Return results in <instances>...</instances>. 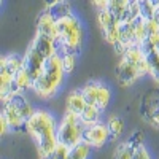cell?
Masks as SVG:
<instances>
[{
	"mask_svg": "<svg viewBox=\"0 0 159 159\" xmlns=\"http://www.w3.org/2000/svg\"><path fill=\"white\" fill-rule=\"evenodd\" d=\"M24 130L34 140L38 157L49 154L59 143L57 142V121L45 108H35Z\"/></svg>",
	"mask_w": 159,
	"mask_h": 159,
	"instance_id": "6da1fadb",
	"label": "cell"
},
{
	"mask_svg": "<svg viewBox=\"0 0 159 159\" xmlns=\"http://www.w3.org/2000/svg\"><path fill=\"white\" fill-rule=\"evenodd\" d=\"M148 75V57L142 46L127 48L116 64L115 76L119 86L129 88Z\"/></svg>",
	"mask_w": 159,
	"mask_h": 159,
	"instance_id": "7a4b0ae2",
	"label": "cell"
},
{
	"mask_svg": "<svg viewBox=\"0 0 159 159\" xmlns=\"http://www.w3.org/2000/svg\"><path fill=\"white\" fill-rule=\"evenodd\" d=\"M65 75L67 73L64 70L61 54L56 52L54 56H51L45 62L38 76L34 80L32 92L38 99H45V100L52 99L62 88V84L65 81Z\"/></svg>",
	"mask_w": 159,
	"mask_h": 159,
	"instance_id": "3957f363",
	"label": "cell"
},
{
	"mask_svg": "<svg viewBox=\"0 0 159 159\" xmlns=\"http://www.w3.org/2000/svg\"><path fill=\"white\" fill-rule=\"evenodd\" d=\"M84 40V29L76 15H67L56 21V48L59 54L78 52Z\"/></svg>",
	"mask_w": 159,
	"mask_h": 159,
	"instance_id": "277c9868",
	"label": "cell"
},
{
	"mask_svg": "<svg viewBox=\"0 0 159 159\" xmlns=\"http://www.w3.org/2000/svg\"><path fill=\"white\" fill-rule=\"evenodd\" d=\"M34 111L35 108L32 107L29 99L25 97V94L19 92L3 103L2 116L8 121L11 132H18L21 129H25V124H27L29 118L34 115Z\"/></svg>",
	"mask_w": 159,
	"mask_h": 159,
	"instance_id": "5b68a950",
	"label": "cell"
},
{
	"mask_svg": "<svg viewBox=\"0 0 159 159\" xmlns=\"http://www.w3.org/2000/svg\"><path fill=\"white\" fill-rule=\"evenodd\" d=\"M22 67V56L7 54L0 59V99L2 103L10 100L15 94V78Z\"/></svg>",
	"mask_w": 159,
	"mask_h": 159,
	"instance_id": "8992f818",
	"label": "cell"
},
{
	"mask_svg": "<svg viewBox=\"0 0 159 159\" xmlns=\"http://www.w3.org/2000/svg\"><path fill=\"white\" fill-rule=\"evenodd\" d=\"M83 130L84 124L80 116L65 111L57 123V142L69 148H73L83 142Z\"/></svg>",
	"mask_w": 159,
	"mask_h": 159,
	"instance_id": "52a82bcc",
	"label": "cell"
},
{
	"mask_svg": "<svg viewBox=\"0 0 159 159\" xmlns=\"http://www.w3.org/2000/svg\"><path fill=\"white\" fill-rule=\"evenodd\" d=\"M139 113L150 127L159 130V88H151L142 96Z\"/></svg>",
	"mask_w": 159,
	"mask_h": 159,
	"instance_id": "ba28073f",
	"label": "cell"
},
{
	"mask_svg": "<svg viewBox=\"0 0 159 159\" xmlns=\"http://www.w3.org/2000/svg\"><path fill=\"white\" fill-rule=\"evenodd\" d=\"M97 25L102 32L103 40L108 45L115 46L119 42V30H121V21H119L110 8L97 11Z\"/></svg>",
	"mask_w": 159,
	"mask_h": 159,
	"instance_id": "9c48e42d",
	"label": "cell"
},
{
	"mask_svg": "<svg viewBox=\"0 0 159 159\" xmlns=\"http://www.w3.org/2000/svg\"><path fill=\"white\" fill-rule=\"evenodd\" d=\"M80 91L83 92V96L88 100V103L96 105V107L100 108L102 111H105V108L110 105L111 91L107 84H103L100 81H88L84 86L80 88Z\"/></svg>",
	"mask_w": 159,
	"mask_h": 159,
	"instance_id": "30bf717a",
	"label": "cell"
},
{
	"mask_svg": "<svg viewBox=\"0 0 159 159\" xmlns=\"http://www.w3.org/2000/svg\"><path fill=\"white\" fill-rule=\"evenodd\" d=\"M110 140V130L107 123L99 121L94 124H84L83 130V142H86L91 148H102Z\"/></svg>",
	"mask_w": 159,
	"mask_h": 159,
	"instance_id": "8fae6325",
	"label": "cell"
},
{
	"mask_svg": "<svg viewBox=\"0 0 159 159\" xmlns=\"http://www.w3.org/2000/svg\"><path fill=\"white\" fill-rule=\"evenodd\" d=\"M46 61H48L46 57H43L32 45H29V48L25 49V52L22 54V67H24L25 72H27L35 80Z\"/></svg>",
	"mask_w": 159,
	"mask_h": 159,
	"instance_id": "7c38bea8",
	"label": "cell"
},
{
	"mask_svg": "<svg viewBox=\"0 0 159 159\" xmlns=\"http://www.w3.org/2000/svg\"><path fill=\"white\" fill-rule=\"evenodd\" d=\"M86 105H88V100L84 99L83 92L80 89H73L67 94V99H65V111L73 113L76 116H81Z\"/></svg>",
	"mask_w": 159,
	"mask_h": 159,
	"instance_id": "4fadbf2b",
	"label": "cell"
},
{
	"mask_svg": "<svg viewBox=\"0 0 159 159\" xmlns=\"http://www.w3.org/2000/svg\"><path fill=\"white\" fill-rule=\"evenodd\" d=\"M37 32L43 34V35H49L56 40V19L52 18V15L48 10H43L38 15L37 19Z\"/></svg>",
	"mask_w": 159,
	"mask_h": 159,
	"instance_id": "5bb4252c",
	"label": "cell"
},
{
	"mask_svg": "<svg viewBox=\"0 0 159 159\" xmlns=\"http://www.w3.org/2000/svg\"><path fill=\"white\" fill-rule=\"evenodd\" d=\"M107 126H108V130H110V139L111 140H118L121 137V134L124 132V121L121 116L118 115H110L107 121Z\"/></svg>",
	"mask_w": 159,
	"mask_h": 159,
	"instance_id": "9a60e30c",
	"label": "cell"
},
{
	"mask_svg": "<svg viewBox=\"0 0 159 159\" xmlns=\"http://www.w3.org/2000/svg\"><path fill=\"white\" fill-rule=\"evenodd\" d=\"M137 148L139 147H134V145H130L127 140H124L115 148L111 159H134Z\"/></svg>",
	"mask_w": 159,
	"mask_h": 159,
	"instance_id": "2e32d148",
	"label": "cell"
},
{
	"mask_svg": "<svg viewBox=\"0 0 159 159\" xmlns=\"http://www.w3.org/2000/svg\"><path fill=\"white\" fill-rule=\"evenodd\" d=\"M102 110L97 108L96 105H91L88 103L84 111L81 113V116H80V119L83 121V124H94V123H99L102 121Z\"/></svg>",
	"mask_w": 159,
	"mask_h": 159,
	"instance_id": "e0dca14e",
	"label": "cell"
},
{
	"mask_svg": "<svg viewBox=\"0 0 159 159\" xmlns=\"http://www.w3.org/2000/svg\"><path fill=\"white\" fill-rule=\"evenodd\" d=\"M147 57H148V76L156 84H159V51L157 49L150 51Z\"/></svg>",
	"mask_w": 159,
	"mask_h": 159,
	"instance_id": "ac0fdd59",
	"label": "cell"
},
{
	"mask_svg": "<svg viewBox=\"0 0 159 159\" xmlns=\"http://www.w3.org/2000/svg\"><path fill=\"white\" fill-rule=\"evenodd\" d=\"M45 10H48L56 21L61 19V18H64V16H67V15H72V13H73V11H72V7H70V3H69V0H61L57 5L51 7V8H45Z\"/></svg>",
	"mask_w": 159,
	"mask_h": 159,
	"instance_id": "d6986e66",
	"label": "cell"
},
{
	"mask_svg": "<svg viewBox=\"0 0 159 159\" xmlns=\"http://www.w3.org/2000/svg\"><path fill=\"white\" fill-rule=\"evenodd\" d=\"M61 59H62V65H64L65 73L67 75L73 73L75 69H76V64H78V52H73V51L64 52V54H61Z\"/></svg>",
	"mask_w": 159,
	"mask_h": 159,
	"instance_id": "ffe728a7",
	"label": "cell"
},
{
	"mask_svg": "<svg viewBox=\"0 0 159 159\" xmlns=\"http://www.w3.org/2000/svg\"><path fill=\"white\" fill-rule=\"evenodd\" d=\"M132 0H110V10L113 11V15L119 19L123 21L124 16H126V11H127V7Z\"/></svg>",
	"mask_w": 159,
	"mask_h": 159,
	"instance_id": "44dd1931",
	"label": "cell"
},
{
	"mask_svg": "<svg viewBox=\"0 0 159 159\" xmlns=\"http://www.w3.org/2000/svg\"><path fill=\"white\" fill-rule=\"evenodd\" d=\"M91 147L86 143V142H81L78 143L76 147L70 148V153H69V159H88L89 154H91Z\"/></svg>",
	"mask_w": 159,
	"mask_h": 159,
	"instance_id": "7402d4cb",
	"label": "cell"
},
{
	"mask_svg": "<svg viewBox=\"0 0 159 159\" xmlns=\"http://www.w3.org/2000/svg\"><path fill=\"white\" fill-rule=\"evenodd\" d=\"M69 153H70L69 147H65V145H62V143H57V147L49 154L42 156L40 159H69Z\"/></svg>",
	"mask_w": 159,
	"mask_h": 159,
	"instance_id": "603a6c76",
	"label": "cell"
},
{
	"mask_svg": "<svg viewBox=\"0 0 159 159\" xmlns=\"http://www.w3.org/2000/svg\"><path fill=\"white\" fill-rule=\"evenodd\" d=\"M127 142H129L130 145H134V147H142V145H143V134H142V130L132 132L130 137L127 139Z\"/></svg>",
	"mask_w": 159,
	"mask_h": 159,
	"instance_id": "cb8c5ba5",
	"label": "cell"
},
{
	"mask_svg": "<svg viewBox=\"0 0 159 159\" xmlns=\"http://www.w3.org/2000/svg\"><path fill=\"white\" fill-rule=\"evenodd\" d=\"M134 159H153V157H151V153L148 151V148L145 147V145H142V147H139L135 150Z\"/></svg>",
	"mask_w": 159,
	"mask_h": 159,
	"instance_id": "d4e9b609",
	"label": "cell"
},
{
	"mask_svg": "<svg viewBox=\"0 0 159 159\" xmlns=\"http://www.w3.org/2000/svg\"><path fill=\"white\" fill-rule=\"evenodd\" d=\"M91 3L99 11V10H107L110 7V0H91Z\"/></svg>",
	"mask_w": 159,
	"mask_h": 159,
	"instance_id": "484cf974",
	"label": "cell"
},
{
	"mask_svg": "<svg viewBox=\"0 0 159 159\" xmlns=\"http://www.w3.org/2000/svg\"><path fill=\"white\" fill-rule=\"evenodd\" d=\"M11 132V127H10V124H8V121L7 119L0 115V134L2 135H7V134H10Z\"/></svg>",
	"mask_w": 159,
	"mask_h": 159,
	"instance_id": "4316f807",
	"label": "cell"
},
{
	"mask_svg": "<svg viewBox=\"0 0 159 159\" xmlns=\"http://www.w3.org/2000/svg\"><path fill=\"white\" fill-rule=\"evenodd\" d=\"M151 19H153V21H154V22L159 25V7H156V8H154L153 15H151Z\"/></svg>",
	"mask_w": 159,
	"mask_h": 159,
	"instance_id": "83f0119b",
	"label": "cell"
},
{
	"mask_svg": "<svg viewBox=\"0 0 159 159\" xmlns=\"http://www.w3.org/2000/svg\"><path fill=\"white\" fill-rule=\"evenodd\" d=\"M61 2V0H45V8H51Z\"/></svg>",
	"mask_w": 159,
	"mask_h": 159,
	"instance_id": "f1b7e54d",
	"label": "cell"
},
{
	"mask_svg": "<svg viewBox=\"0 0 159 159\" xmlns=\"http://www.w3.org/2000/svg\"><path fill=\"white\" fill-rule=\"evenodd\" d=\"M150 2H151L154 7H159V0H150Z\"/></svg>",
	"mask_w": 159,
	"mask_h": 159,
	"instance_id": "f546056e",
	"label": "cell"
},
{
	"mask_svg": "<svg viewBox=\"0 0 159 159\" xmlns=\"http://www.w3.org/2000/svg\"><path fill=\"white\" fill-rule=\"evenodd\" d=\"M139 2H143V0H139Z\"/></svg>",
	"mask_w": 159,
	"mask_h": 159,
	"instance_id": "4dcf8cb0",
	"label": "cell"
}]
</instances>
